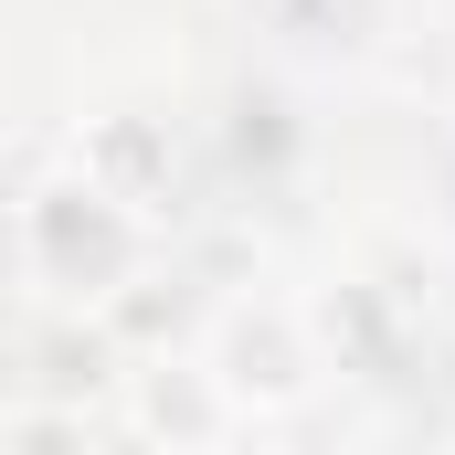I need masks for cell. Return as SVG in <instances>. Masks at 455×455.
<instances>
[{
    "instance_id": "obj_1",
    "label": "cell",
    "mask_w": 455,
    "mask_h": 455,
    "mask_svg": "<svg viewBox=\"0 0 455 455\" xmlns=\"http://www.w3.org/2000/svg\"><path fill=\"white\" fill-rule=\"evenodd\" d=\"M21 265H32V286L53 297V307H116L127 286H138V265H148V212H127L107 180H85V170H53L32 202H21Z\"/></svg>"
},
{
    "instance_id": "obj_2",
    "label": "cell",
    "mask_w": 455,
    "mask_h": 455,
    "mask_svg": "<svg viewBox=\"0 0 455 455\" xmlns=\"http://www.w3.org/2000/svg\"><path fill=\"white\" fill-rule=\"evenodd\" d=\"M212 381H223L233 413H297L318 392V339L286 307H233L212 329Z\"/></svg>"
},
{
    "instance_id": "obj_3",
    "label": "cell",
    "mask_w": 455,
    "mask_h": 455,
    "mask_svg": "<svg viewBox=\"0 0 455 455\" xmlns=\"http://www.w3.org/2000/svg\"><path fill=\"white\" fill-rule=\"evenodd\" d=\"M75 170L85 180H107L127 212H170V191H180V148L148 127V116H107V127H85V148H75Z\"/></svg>"
},
{
    "instance_id": "obj_4",
    "label": "cell",
    "mask_w": 455,
    "mask_h": 455,
    "mask_svg": "<svg viewBox=\"0 0 455 455\" xmlns=\"http://www.w3.org/2000/svg\"><path fill=\"white\" fill-rule=\"evenodd\" d=\"M127 413H138V435H170V445H212L243 424L212 371H127Z\"/></svg>"
},
{
    "instance_id": "obj_5",
    "label": "cell",
    "mask_w": 455,
    "mask_h": 455,
    "mask_svg": "<svg viewBox=\"0 0 455 455\" xmlns=\"http://www.w3.org/2000/svg\"><path fill=\"white\" fill-rule=\"evenodd\" d=\"M254 11H265L275 32H297V43H360L381 0H254Z\"/></svg>"
},
{
    "instance_id": "obj_6",
    "label": "cell",
    "mask_w": 455,
    "mask_h": 455,
    "mask_svg": "<svg viewBox=\"0 0 455 455\" xmlns=\"http://www.w3.org/2000/svg\"><path fill=\"white\" fill-rule=\"evenodd\" d=\"M0 445H11V403H0Z\"/></svg>"
}]
</instances>
